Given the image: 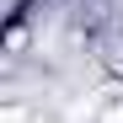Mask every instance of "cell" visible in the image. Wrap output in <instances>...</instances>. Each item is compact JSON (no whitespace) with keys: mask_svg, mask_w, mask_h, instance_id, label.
<instances>
[{"mask_svg":"<svg viewBox=\"0 0 123 123\" xmlns=\"http://www.w3.org/2000/svg\"><path fill=\"white\" fill-rule=\"evenodd\" d=\"M102 123H123V102H118V107H107V112H102Z\"/></svg>","mask_w":123,"mask_h":123,"instance_id":"obj_1","label":"cell"}]
</instances>
